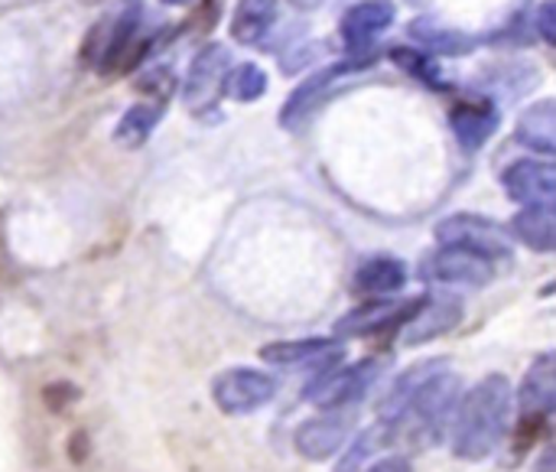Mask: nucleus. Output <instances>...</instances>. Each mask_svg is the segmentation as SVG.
Segmentation results:
<instances>
[{"instance_id": "nucleus-1", "label": "nucleus", "mask_w": 556, "mask_h": 472, "mask_svg": "<svg viewBox=\"0 0 556 472\" xmlns=\"http://www.w3.org/2000/svg\"><path fill=\"white\" fill-rule=\"evenodd\" d=\"M511 408H515V388L502 372H492L476 388H469L459 398L450 424L453 457L466 463L489 460L508 440Z\"/></svg>"}, {"instance_id": "nucleus-2", "label": "nucleus", "mask_w": 556, "mask_h": 472, "mask_svg": "<svg viewBox=\"0 0 556 472\" xmlns=\"http://www.w3.org/2000/svg\"><path fill=\"white\" fill-rule=\"evenodd\" d=\"M459 378L443 369L437 372L414 398L410 405L404 408V414L394 421V424H384V437L388 444L391 440H404L410 447H433L440 444L446 434H450V424H453V414H456V405L463 398L459 392Z\"/></svg>"}, {"instance_id": "nucleus-3", "label": "nucleus", "mask_w": 556, "mask_h": 472, "mask_svg": "<svg viewBox=\"0 0 556 472\" xmlns=\"http://www.w3.org/2000/svg\"><path fill=\"white\" fill-rule=\"evenodd\" d=\"M381 372H384L381 359H362L355 365H332V369L319 372L316 382H309L306 401L316 405L319 411L352 408L355 401H362L378 385Z\"/></svg>"}, {"instance_id": "nucleus-4", "label": "nucleus", "mask_w": 556, "mask_h": 472, "mask_svg": "<svg viewBox=\"0 0 556 472\" xmlns=\"http://www.w3.org/2000/svg\"><path fill=\"white\" fill-rule=\"evenodd\" d=\"M274 398H277V378L261 369L235 365L212 378V401L228 418H248L267 408Z\"/></svg>"}, {"instance_id": "nucleus-5", "label": "nucleus", "mask_w": 556, "mask_h": 472, "mask_svg": "<svg viewBox=\"0 0 556 472\" xmlns=\"http://www.w3.org/2000/svg\"><path fill=\"white\" fill-rule=\"evenodd\" d=\"M498 264L476 254V251H466V248H456V245H440L437 251H430L424 261H420V277L427 284H443V287H489L495 281V271Z\"/></svg>"}, {"instance_id": "nucleus-6", "label": "nucleus", "mask_w": 556, "mask_h": 472, "mask_svg": "<svg viewBox=\"0 0 556 472\" xmlns=\"http://www.w3.org/2000/svg\"><path fill=\"white\" fill-rule=\"evenodd\" d=\"M437 241L440 245H456L466 251H476L489 261H511V235L505 232V225L485 219V215H450L437 225Z\"/></svg>"}, {"instance_id": "nucleus-7", "label": "nucleus", "mask_w": 556, "mask_h": 472, "mask_svg": "<svg viewBox=\"0 0 556 472\" xmlns=\"http://www.w3.org/2000/svg\"><path fill=\"white\" fill-rule=\"evenodd\" d=\"M352 434H355V414L349 408H332L303 421L293 434V447L303 460L323 463L336 457L352 440Z\"/></svg>"}, {"instance_id": "nucleus-8", "label": "nucleus", "mask_w": 556, "mask_h": 472, "mask_svg": "<svg viewBox=\"0 0 556 472\" xmlns=\"http://www.w3.org/2000/svg\"><path fill=\"white\" fill-rule=\"evenodd\" d=\"M231 69V52L222 42H208L189 65L186 75V88H182V101L189 111L202 114L208 108H215L218 95H222V82Z\"/></svg>"}, {"instance_id": "nucleus-9", "label": "nucleus", "mask_w": 556, "mask_h": 472, "mask_svg": "<svg viewBox=\"0 0 556 472\" xmlns=\"http://www.w3.org/2000/svg\"><path fill=\"white\" fill-rule=\"evenodd\" d=\"M342 359H345V346L339 339H323V336L283 339V343L261 346V362H267L274 369H316V372H326V369L339 365Z\"/></svg>"}, {"instance_id": "nucleus-10", "label": "nucleus", "mask_w": 556, "mask_h": 472, "mask_svg": "<svg viewBox=\"0 0 556 472\" xmlns=\"http://www.w3.org/2000/svg\"><path fill=\"white\" fill-rule=\"evenodd\" d=\"M424 303V297L417 300H371L358 310H349L339 323H336V336L339 339H365V336H375V333H388L394 326H401L404 320L414 316V310Z\"/></svg>"}, {"instance_id": "nucleus-11", "label": "nucleus", "mask_w": 556, "mask_h": 472, "mask_svg": "<svg viewBox=\"0 0 556 472\" xmlns=\"http://www.w3.org/2000/svg\"><path fill=\"white\" fill-rule=\"evenodd\" d=\"M502 186L518 206H554L556 170L551 160H518L505 170Z\"/></svg>"}, {"instance_id": "nucleus-12", "label": "nucleus", "mask_w": 556, "mask_h": 472, "mask_svg": "<svg viewBox=\"0 0 556 472\" xmlns=\"http://www.w3.org/2000/svg\"><path fill=\"white\" fill-rule=\"evenodd\" d=\"M463 323V303L453 300V297H437V300H427L414 310V316L404 323L401 330V343L404 346H424L430 339H440L446 336L450 330H456Z\"/></svg>"}, {"instance_id": "nucleus-13", "label": "nucleus", "mask_w": 556, "mask_h": 472, "mask_svg": "<svg viewBox=\"0 0 556 472\" xmlns=\"http://www.w3.org/2000/svg\"><path fill=\"white\" fill-rule=\"evenodd\" d=\"M556 405V359L554 352H544L531 362L521 388H518V408L525 421H547Z\"/></svg>"}, {"instance_id": "nucleus-14", "label": "nucleus", "mask_w": 556, "mask_h": 472, "mask_svg": "<svg viewBox=\"0 0 556 472\" xmlns=\"http://www.w3.org/2000/svg\"><path fill=\"white\" fill-rule=\"evenodd\" d=\"M394 23V3L391 0H358L342 13V39L349 52H365L388 26Z\"/></svg>"}, {"instance_id": "nucleus-15", "label": "nucleus", "mask_w": 556, "mask_h": 472, "mask_svg": "<svg viewBox=\"0 0 556 472\" xmlns=\"http://www.w3.org/2000/svg\"><path fill=\"white\" fill-rule=\"evenodd\" d=\"M404 284H407V268H404V261H397L391 254L365 258L352 274V290L358 297H371V300L391 297V294L404 290Z\"/></svg>"}, {"instance_id": "nucleus-16", "label": "nucleus", "mask_w": 556, "mask_h": 472, "mask_svg": "<svg viewBox=\"0 0 556 472\" xmlns=\"http://www.w3.org/2000/svg\"><path fill=\"white\" fill-rule=\"evenodd\" d=\"M349 69H352V62L326 65V69L313 72L309 78H303V82L290 91V98L283 101L280 124H283V127H296V124H303V121H306V114L319 104V98H323V95L336 85V78H339V75H345Z\"/></svg>"}, {"instance_id": "nucleus-17", "label": "nucleus", "mask_w": 556, "mask_h": 472, "mask_svg": "<svg viewBox=\"0 0 556 472\" xmlns=\"http://www.w3.org/2000/svg\"><path fill=\"white\" fill-rule=\"evenodd\" d=\"M443 369H450V359H427V362L410 365L401 378H394V385L381 398V424H394L404 414V408L410 405V398Z\"/></svg>"}, {"instance_id": "nucleus-18", "label": "nucleus", "mask_w": 556, "mask_h": 472, "mask_svg": "<svg viewBox=\"0 0 556 472\" xmlns=\"http://www.w3.org/2000/svg\"><path fill=\"white\" fill-rule=\"evenodd\" d=\"M450 124H453L456 140H459L466 150H479V147L489 144V137L495 134V127H498V111H495L489 101H459V104L450 111Z\"/></svg>"}, {"instance_id": "nucleus-19", "label": "nucleus", "mask_w": 556, "mask_h": 472, "mask_svg": "<svg viewBox=\"0 0 556 472\" xmlns=\"http://www.w3.org/2000/svg\"><path fill=\"white\" fill-rule=\"evenodd\" d=\"M511 238H518L521 245H528L531 251L551 254L556 248V215L554 206H525L515 219H511Z\"/></svg>"}, {"instance_id": "nucleus-20", "label": "nucleus", "mask_w": 556, "mask_h": 472, "mask_svg": "<svg viewBox=\"0 0 556 472\" xmlns=\"http://www.w3.org/2000/svg\"><path fill=\"white\" fill-rule=\"evenodd\" d=\"M521 147H531L541 157H554L556 153V104L554 101H541L534 108H528L518 121L515 131Z\"/></svg>"}, {"instance_id": "nucleus-21", "label": "nucleus", "mask_w": 556, "mask_h": 472, "mask_svg": "<svg viewBox=\"0 0 556 472\" xmlns=\"http://www.w3.org/2000/svg\"><path fill=\"white\" fill-rule=\"evenodd\" d=\"M277 20V0H241L231 20V36L241 46H261Z\"/></svg>"}, {"instance_id": "nucleus-22", "label": "nucleus", "mask_w": 556, "mask_h": 472, "mask_svg": "<svg viewBox=\"0 0 556 472\" xmlns=\"http://www.w3.org/2000/svg\"><path fill=\"white\" fill-rule=\"evenodd\" d=\"M410 36L424 46V52L430 55H466L476 39L463 29H453V26H443L437 20H414L410 23Z\"/></svg>"}, {"instance_id": "nucleus-23", "label": "nucleus", "mask_w": 556, "mask_h": 472, "mask_svg": "<svg viewBox=\"0 0 556 472\" xmlns=\"http://www.w3.org/2000/svg\"><path fill=\"white\" fill-rule=\"evenodd\" d=\"M160 117H163V108H160V104H134V108H127L124 117L117 121L114 140H117L121 147L134 150V147H140V144L150 140V134L156 131Z\"/></svg>"}, {"instance_id": "nucleus-24", "label": "nucleus", "mask_w": 556, "mask_h": 472, "mask_svg": "<svg viewBox=\"0 0 556 472\" xmlns=\"http://www.w3.org/2000/svg\"><path fill=\"white\" fill-rule=\"evenodd\" d=\"M267 91V75L261 65L254 62H244L238 69H228L225 82H222V95L231 98V101H257L261 95Z\"/></svg>"}, {"instance_id": "nucleus-25", "label": "nucleus", "mask_w": 556, "mask_h": 472, "mask_svg": "<svg viewBox=\"0 0 556 472\" xmlns=\"http://www.w3.org/2000/svg\"><path fill=\"white\" fill-rule=\"evenodd\" d=\"M381 444H388L384 424H378V427H371V431H365V434H358V437L352 434L349 450H345V457L339 460L336 472H365V467L375 460V450H378Z\"/></svg>"}, {"instance_id": "nucleus-26", "label": "nucleus", "mask_w": 556, "mask_h": 472, "mask_svg": "<svg viewBox=\"0 0 556 472\" xmlns=\"http://www.w3.org/2000/svg\"><path fill=\"white\" fill-rule=\"evenodd\" d=\"M394 65L410 72L414 78H420L424 85H433V88H443V75L437 69V55L424 52V49H394L391 52Z\"/></svg>"}, {"instance_id": "nucleus-27", "label": "nucleus", "mask_w": 556, "mask_h": 472, "mask_svg": "<svg viewBox=\"0 0 556 472\" xmlns=\"http://www.w3.org/2000/svg\"><path fill=\"white\" fill-rule=\"evenodd\" d=\"M137 88H143V91H156V95H160V101H163V98H169V88H173V72H169V69L150 72V75H143V82H140Z\"/></svg>"}, {"instance_id": "nucleus-28", "label": "nucleus", "mask_w": 556, "mask_h": 472, "mask_svg": "<svg viewBox=\"0 0 556 472\" xmlns=\"http://www.w3.org/2000/svg\"><path fill=\"white\" fill-rule=\"evenodd\" d=\"M538 29L544 36V42H556V3L554 0H544L538 7Z\"/></svg>"}, {"instance_id": "nucleus-29", "label": "nucleus", "mask_w": 556, "mask_h": 472, "mask_svg": "<svg viewBox=\"0 0 556 472\" xmlns=\"http://www.w3.org/2000/svg\"><path fill=\"white\" fill-rule=\"evenodd\" d=\"M365 472H414V463L407 457H381V460H371Z\"/></svg>"}, {"instance_id": "nucleus-30", "label": "nucleus", "mask_w": 556, "mask_h": 472, "mask_svg": "<svg viewBox=\"0 0 556 472\" xmlns=\"http://www.w3.org/2000/svg\"><path fill=\"white\" fill-rule=\"evenodd\" d=\"M296 3H300V7H303V10H313V7H319V3H323V0H296Z\"/></svg>"}, {"instance_id": "nucleus-31", "label": "nucleus", "mask_w": 556, "mask_h": 472, "mask_svg": "<svg viewBox=\"0 0 556 472\" xmlns=\"http://www.w3.org/2000/svg\"><path fill=\"white\" fill-rule=\"evenodd\" d=\"M163 3H169V7H186L189 0H163Z\"/></svg>"}]
</instances>
